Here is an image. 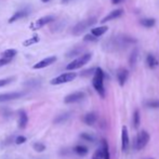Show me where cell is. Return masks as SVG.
Segmentation results:
<instances>
[{"instance_id": "obj_1", "label": "cell", "mask_w": 159, "mask_h": 159, "mask_svg": "<svg viewBox=\"0 0 159 159\" xmlns=\"http://www.w3.org/2000/svg\"><path fill=\"white\" fill-rule=\"evenodd\" d=\"M92 85L95 89L100 97L102 99L105 97V88H104V72L102 68L97 67L95 68V73L93 74V79H92Z\"/></svg>"}, {"instance_id": "obj_2", "label": "cell", "mask_w": 159, "mask_h": 159, "mask_svg": "<svg viewBox=\"0 0 159 159\" xmlns=\"http://www.w3.org/2000/svg\"><path fill=\"white\" fill-rule=\"evenodd\" d=\"M92 58V54L91 53H85L83 55L79 56V58L75 59L74 61H72L70 63H68L66 66V70H75V69L81 68L82 66H85L87 63H89V61Z\"/></svg>"}, {"instance_id": "obj_3", "label": "cell", "mask_w": 159, "mask_h": 159, "mask_svg": "<svg viewBox=\"0 0 159 159\" xmlns=\"http://www.w3.org/2000/svg\"><path fill=\"white\" fill-rule=\"evenodd\" d=\"M95 22H97L95 17H89V19L79 22V23L76 24V25L74 26V28H73V35L79 36V35H81L83 32H85L89 27H91L93 24H95Z\"/></svg>"}, {"instance_id": "obj_4", "label": "cell", "mask_w": 159, "mask_h": 159, "mask_svg": "<svg viewBox=\"0 0 159 159\" xmlns=\"http://www.w3.org/2000/svg\"><path fill=\"white\" fill-rule=\"evenodd\" d=\"M77 77V74L74 72H67L64 73V74L60 75V76L55 77V78H53L52 80L50 81L51 85H63V83H67V82H70L73 81L75 78Z\"/></svg>"}, {"instance_id": "obj_5", "label": "cell", "mask_w": 159, "mask_h": 159, "mask_svg": "<svg viewBox=\"0 0 159 159\" xmlns=\"http://www.w3.org/2000/svg\"><path fill=\"white\" fill-rule=\"evenodd\" d=\"M54 20H55V17H54L53 15L44 16V17H41V19H38L37 21H35L34 23L30 24V25H29V29L32 30V32H35V30H38V29H40L41 27H44V26H46L47 24L52 23Z\"/></svg>"}, {"instance_id": "obj_6", "label": "cell", "mask_w": 159, "mask_h": 159, "mask_svg": "<svg viewBox=\"0 0 159 159\" xmlns=\"http://www.w3.org/2000/svg\"><path fill=\"white\" fill-rule=\"evenodd\" d=\"M148 141H150V134H148L145 130L140 131L138 134V136H136V138H135L136 150H143V148L147 145Z\"/></svg>"}, {"instance_id": "obj_7", "label": "cell", "mask_w": 159, "mask_h": 159, "mask_svg": "<svg viewBox=\"0 0 159 159\" xmlns=\"http://www.w3.org/2000/svg\"><path fill=\"white\" fill-rule=\"evenodd\" d=\"M85 97V93L82 92V91H77V92L70 93V94L66 95L64 99V103L66 104H72V103H76V102H80L82 101Z\"/></svg>"}, {"instance_id": "obj_8", "label": "cell", "mask_w": 159, "mask_h": 159, "mask_svg": "<svg viewBox=\"0 0 159 159\" xmlns=\"http://www.w3.org/2000/svg\"><path fill=\"white\" fill-rule=\"evenodd\" d=\"M56 62V56L52 55V56H48V58H44L42 59L41 61H39L38 63L32 66V69H41V68H44V67H48L50 65H52L53 63Z\"/></svg>"}, {"instance_id": "obj_9", "label": "cell", "mask_w": 159, "mask_h": 159, "mask_svg": "<svg viewBox=\"0 0 159 159\" xmlns=\"http://www.w3.org/2000/svg\"><path fill=\"white\" fill-rule=\"evenodd\" d=\"M130 145V138H129V132L128 128L123 126L121 129V150L123 152H127Z\"/></svg>"}, {"instance_id": "obj_10", "label": "cell", "mask_w": 159, "mask_h": 159, "mask_svg": "<svg viewBox=\"0 0 159 159\" xmlns=\"http://www.w3.org/2000/svg\"><path fill=\"white\" fill-rule=\"evenodd\" d=\"M122 14H123V10L116 9V10H114V11H112L111 13L107 14L105 17H103V19L101 20V23L104 24V23H107V22H109V21H113V20H115V19H118V17H120Z\"/></svg>"}, {"instance_id": "obj_11", "label": "cell", "mask_w": 159, "mask_h": 159, "mask_svg": "<svg viewBox=\"0 0 159 159\" xmlns=\"http://www.w3.org/2000/svg\"><path fill=\"white\" fill-rule=\"evenodd\" d=\"M23 95L22 92H10V93H3V94H0V103H3V102L12 101V100H16L21 97Z\"/></svg>"}, {"instance_id": "obj_12", "label": "cell", "mask_w": 159, "mask_h": 159, "mask_svg": "<svg viewBox=\"0 0 159 159\" xmlns=\"http://www.w3.org/2000/svg\"><path fill=\"white\" fill-rule=\"evenodd\" d=\"M128 77H129V72H128L127 69L121 68V69H119V70H118V73H117V80H118V82H119V85H121V87H123V85H125V83L127 82Z\"/></svg>"}, {"instance_id": "obj_13", "label": "cell", "mask_w": 159, "mask_h": 159, "mask_svg": "<svg viewBox=\"0 0 159 159\" xmlns=\"http://www.w3.org/2000/svg\"><path fill=\"white\" fill-rule=\"evenodd\" d=\"M27 122H28L27 114H26L25 111L21 109V111L19 112V128L20 129H24V128H26Z\"/></svg>"}, {"instance_id": "obj_14", "label": "cell", "mask_w": 159, "mask_h": 159, "mask_svg": "<svg viewBox=\"0 0 159 159\" xmlns=\"http://www.w3.org/2000/svg\"><path fill=\"white\" fill-rule=\"evenodd\" d=\"M108 30V26H99V27H94L91 29L90 34H92L93 36H95L97 38L101 37V36H103L104 34H105L106 32Z\"/></svg>"}, {"instance_id": "obj_15", "label": "cell", "mask_w": 159, "mask_h": 159, "mask_svg": "<svg viewBox=\"0 0 159 159\" xmlns=\"http://www.w3.org/2000/svg\"><path fill=\"white\" fill-rule=\"evenodd\" d=\"M27 14H28V11H27V10H20V11L15 12V13H14L13 15H12L11 17H10L9 23H14V22L17 21V20L23 19V17L27 16Z\"/></svg>"}, {"instance_id": "obj_16", "label": "cell", "mask_w": 159, "mask_h": 159, "mask_svg": "<svg viewBox=\"0 0 159 159\" xmlns=\"http://www.w3.org/2000/svg\"><path fill=\"white\" fill-rule=\"evenodd\" d=\"M97 119V114L88 113V114H85V117H83V122H85V125H88V126H92L93 123H95Z\"/></svg>"}, {"instance_id": "obj_17", "label": "cell", "mask_w": 159, "mask_h": 159, "mask_svg": "<svg viewBox=\"0 0 159 159\" xmlns=\"http://www.w3.org/2000/svg\"><path fill=\"white\" fill-rule=\"evenodd\" d=\"M146 63H147V66L152 69L156 68L159 65V61L153 54H147V56H146Z\"/></svg>"}, {"instance_id": "obj_18", "label": "cell", "mask_w": 159, "mask_h": 159, "mask_svg": "<svg viewBox=\"0 0 159 159\" xmlns=\"http://www.w3.org/2000/svg\"><path fill=\"white\" fill-rule=\"evenodd\" d=\"M39 41H40L39 36H38V35H34L32 37L28 38V39H26L25 41H23V46L24 47H29V46H32V44H38Z\"/></svg>"}, {"instance_id": "obj_19", "label": "cell", "mask_w": 159, "mask_h": 159, "mask_svg": "<svg viewBox=\"0 0 159 159\" xmlns=\"http://www.w3.org/2000/svg\"><path fill=\"white\" fill-rule=\"evenodd\" d=\"M102 150H103L104 159H111V155H109V147L108 143L106 140H102Z\"/></svg>"}, {"instance_id": "obj_20", "label": "cell", "mask_w": 159, "mask_h": 159, "mask_svg": "<svg viewBox=\"0 0 159 159\" xmlns=\"http://www.w3.org/2000/svg\"><path fill=\"white\" fill-rule=\"evenodd\" d=\"M16 54H17V51H16L15 49H8V50H6L5 52L2 53V58L12 60Z\"/></svg>"}, {"instance_id": "obj_21", "label": "cell", "mask_w": 159, "mask_h": 159, "mask_svg": "<svg viewBox=\"0 0 159 159\" xmlns=\"http://www.w3.org/2000/svg\"><path fill=\"white\" fill-rule=\"evenodd\" d=\"M140 24L142 26H144V27H147V28H150L153 27V26H155V24H156V21H155L154 19H142L140 21Z\"/></svg>"}, {"instance_id": "obj_22", "label": "cell", "mask_w": 159, "mask_h": 159, "mask_svg": "<svg viewBox=\"0 0 159 159\" xmlns=\"http://www.w3.org/2000/svg\"><path fill=\"white\" fill-rule=\"evenodd\" d=\"M75 153L78 154L79 156H85V155L88 154V148L83 145H77L76 147L74 148Z\"/></svg>"}, {"instance_id": "obj_23", "label": "cell", "mask_w": 159, "mask_h": 159, "mask_svg": "<svg viewBox=\"0 0 159 159\" xmlns=\"http://www.w3.org/2000/svg\"><path fill=\"white\" fill-rule=\"evenodd\" d=\"M140 123H141V118H140V112L138 109H135L134 112V115H133V126L135 129H138L140 127Z\"/></svg>"}, {"instance_id": "obj_24", "label": "cell", "mask_w": 159, "mask_h": 159, "mask_svg": "<svg viewBox=\"0 0 159 159\" xmlns=\"http://www.w3.org/2000/svg\"><path fill=\"white\" fill-rule=\"evenodd\" d=\"M138 50L136 49H134L133 51L131 52V54H130V59H129V63L131 66H134L136 63V60H138Z\"/></svg>"}, {"instance_id": "obj_25", "label": "cell", "mask_w": 159, "mask_h": 159, "mask_svg": "<svg viewBox=\"0 0 159 159\" xmlns=\"http://www.w3.org/2000/svg\"><path fill=\"white\" fill-rule=\"evenodd\" d=\"M32 148L37 153H42L46 150V145L40 143V142H36V143H34V145H32Z\"/></svg>"}, {"instance_id": "obj_26", "label": "cell", "mask_w": 159, "mask_h": 159, "mask_svg": "<svg viewBox=\"0 0 159 159\" xmlns=\"http://www.w3.org/2000/svg\"><path fill=\"white\" fill-rule=\"evenodd\" d=\"M146 105L150 108H159V100H153V101H148Z\"/></svg>"}, {"instance_id": "obj_27", "label": "cell", "mask_w": 159, "mask_h": 159, "mask_svg": "<svg viewBox=\"0 0 159 159\" xmlns=\"http://www.w3.org/2000/svg\"><path fill=\"white\" fill-rule=\"evenodd\" d=\"M92 159H104L103 150H102V148H99L97 150H95V153L93 154Z\"/></svg>"}, {"instance_id": "obj_28", "label": "cell", "mask_w": 159, "mask_h": 159, "mask_svg": "<svg viewBox=\"0 0 159 159\" xmlns=\"http://www.w3.org/2000/svg\"><path fill=\"white\" fill-rule=\"evenodd\" d=\"M80 138H83L85 141H88V142H93V141H94V136L91 135V134H89V133H81Z\"/></svg>"}, {"instance_id": "obj_29", "label": "cell", "mask_w": 159, "mask_h": 159, "mask_svg": "<svg viewBox=\"0 0 159 159\" xmlns=\"http://www.w3.org/2000/svg\"><path fill=\"white\" fill-rule=\"evenodd\" d=\"M97 38L95 37V36H93L92 34H88V35H85V37H83V41H90V42H93V41H97Z\"/></svg>"}, {"instance_id": "obj_30", "label": "cell", "mask_w": 159, "mask_h": 159, "mask_svg": "<svg viewBox=\"0 0 159 159\" xmlns=\"http://www.w3.org/2000/svg\"><path fill=\"white\" fill-rule=\"evenodd\" d=\"M26 142V138L24 135H19L15 138V144L17 145H21V144H24Z\"/></svg>"}, {"instance_id": "obj_31", "label": "cell", "mask_w": 159, "mask_h": 159, "mask_svg": "<svg viewBox=\"0 0 159 159\" xmlns=\"http://www.w3.org/2000/svg\"><path fill=\"white\" fill-rule=\"evenodd\" d=\"M68 117H69L68 114H64V115H60V116H59V117L55 119V122H59V123H61V122L65 121V120H66Z\"/></svg>"}, {"instance_id": "obj_32", "label": "cell", "mask_w": 159, "mask_h": 159, "mask_svg": "<svg viewBox=\"0 0 159 159\" xmlns=\"http://www.w3.org/2000/svg\"><path fill=\"white\" fill-rule=\"evenodd\" d=\"M13 80V78H7V79H0V88L5 87V85H9L11 81Z\"/></svg>"}, {"instance_id": "obj_33", "label": "cell", "mask_w": 159, "mask_h": 159, "mask_svg": "<svg viewBox=\"0 0 159 159\" xmlns=\"http://www.w3.org/2000/svg\"><path fill=\"white\" fill-rule=\"evenodd\" d=\"M10 62H11V60H9V59L1 58V59H0V67H1V66H5V65H7V64H9Z\"/></svg>"}, {"instance_id": "obj_34", "label": "cell", "mask_w": 159, "mask_h": 159, "mask_svg": "<svg viewBox=\"0 0 159 159\" xmlns=\"http://www.w3.org/2000/svg\"><path fill=\"white\" fill-rule=\"evenodd\" d=\"M122 1H123V0H112V3H113V5H119Z\"/></svg>"}, {"instance_id": "obj_35", "label": "cell", "mask_w": 159, "mask_h": 159, "mask_svg": "<svg viewBox=\"0 0 159 159\" xmlns=\"http://www.w3.org/2000/svg\"><path fill=\"white\" fill-rule=\"evenodd\" d=\"M69 1H72V0H62L63 3H67V2H69Z\"/></svg>"}, {"instance_id": "obj_36", "label": "cell", "mask_w": 159, "mask_h": 159, "mask_svg": "<svg viewBox=\"0 0 159 159\" xmlns=\"http://www.w3.org/2000/svg\"><path fill=\"white\" fill-rule=\"evenodd\" d=\"M42 2H48V1H50V0H41Z\"/></svg>"}, {"instance_id": "obj_37", "label": "cell", "mask_w": 159, "mask_h": 159, "mask_svg": "<svg viewBox=\"0 0 159 159\" xmlns=\"http://www.w3.org/2000/svg\"><path fill=\"white\" fill-rule=\"evenodd\" d=\"M148 159H154V158H148Z\"/></svg>"}]
</instances>
